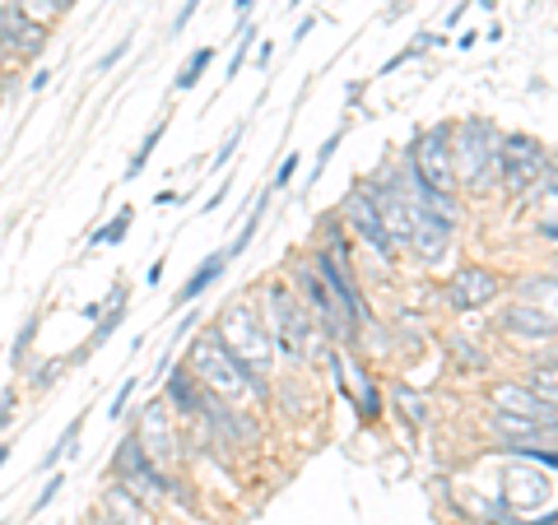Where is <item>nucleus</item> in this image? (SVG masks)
<instances>
[{"instance_id":"de8ad7c7","label":"nucleus","mask_w":558,"mask_h":525,"mask_svg":"<svg viewBox=\"0 0 558 525\" xmlns=\"http://www.w3.org/2000/svg\"><path fill=\"white\" fill-rule=\"evenodd\" d=\"M10 461V447H0V465H5Z\"/></svg>"},{"instance_id":"2eb2a0df","label":"nucleus","mask_w":558,"mask_h":525,"mask_svg":"<svg viewBox=\"0 0 558 525\" xmlns=\"http://www.w3.org/2000/svg\"><path fill=\"white\" fill-rule=\"evenodd\" d=\"M102 512H108L112 521H121V525H149V502L135 498L126 484H112L108 493H102Z\"/></svg>"},{"instance_id":"c03bdc74","label":"nucleus","mask_w":558,"mask_h":525,"mask_svg":"<svg viewBox=\"0 0 558 525\" xmlns=\"http://www.w3.org/2000/svg\"><path fill=\"white\" fill-rule=\"evenodd\" d=\"M5 24H10V10H0V38H5Z\"/></svg>"},{"instance_id":"a19ab883","label":"nucleus","mask_w":558,"mask_h":525,"mask_svg":"<svg viewBox=\"0 0 558 525\" xmlns=\"http://www.w3.org/2000/svg\"><path fill=\"white\" fill-rule=\"evenodd\" d=\"M252 10H256V0H233V14H238V20H247Z\"/></svg>"},{"instance_id":"473e14b6","label":"nucleus","mask_w":558,"mask_h":525,"mask_svg":"<svg viewBox=\"0 0 558 525\" xmlns=\"http://www.w3.org/2000/svg\"><path fill=\"white\" fill-rule=\"evenodd\" d=\"M61 488H65V475H61V469H57V475H51V479L43 484V493H38V498H33V512H43V506H47L51 498H57V493H61Z\"/></svg>"},{"instance_id":"423d86ee","label":"nucleus","mask_w":558,"mask_h":525,"mask_svg":"<svg viewBox=\"0 0 558 525\" xmlns=\"http://www.w3.org/2000/svg\"><path fill=\"white\" fill-rule=\"evenodd\" d=\"M410 168L424 178L433 191H447V196H457V172H451V121H438V126H428L424 135L414 139L405 149Z\"/></svg>"},{"instance_id":"09e8293b","label":"nucleus","mask_w":558,"mask_h":525,"mask_svg":"<svg viewBox=\"0 0 558 525\" xmlns=\"http://www.w3.org/2000/svg\"><path fill=\"white\" fill-rule=\"evenodd\" d=\"M0 61H5V47H0Z\"/></svg>"},{"instance_id":"f704fd0d","label":"nucleus","mask_w":558,"mask_h":525,"mask_svg":"<svg viewBox=\"0 0 558 525\" xmlns=\"http://www.w3.org/2000/svg\"><path fill=\"white\" fill-rule=\"evenodd\" d=\"M336 149H340V131H336V135H330V139H326V145L317 149V163H312V178H322V172H326V163H330V154H336Z\"/></svg>"},{"instance_id":"4c0bfd02","label":"nucleus","mask_w":558,"mask_h":525,"mask_svg":"<svg viewBox=\"0 0 558 525\" xmlns=\"http://www.w3.org/2000/svg\"><path fill=\"white\" fill-rule=\"evenodd\" d=\"M14 424V395H0V432Z\"/></svg>"},{"instance_id":"2f4dec72","label":"nucleus","mask_w":558,"mask_h":525,"mask_svg":"<svg viewBox=\"0 0 558 525\" xmlns=\"http://www.w3.org/2000/svg\"><path fill=\"white\" fill-rule=\"evenodd\" d=\"M293 172H299V154H284V163H279L275 182H270V196H275V191H284V186L293 182Z\"/></svg>"},{"instance_id":"4be33fe9","label":"nucleus","mask_w":558,"mask_h":525,"mask_svg":"<svg viewBox=\"0 0 558 525\" xmlns=\"http://www.w3.org/2000/svg\"><path fill=\"white\" fill-rule=\"evenodd\" d=\"M517 303H535V307L554 312V274H531L526 284L517 289Z\"/></svg>"},{"instance_id":"f3484780","label":"nucleus","mask_w":558,"mask_h":525,"mask_svg":"<svg viewBox=\"0 0 558 525\" xmlns=\"http://www.w3.org/2000/svg\"><path fill=\"white\" fill-rule=\"evenodd\" d=\"M494 432H498V442H549L554 447V428L535 424V418L502 414V410H494Z\"/></svg>"},{"instance_id":"dca6fc26","label":"nucleus","mask_w":558,"mask_h":525,"mask_svg":"<svg viewBox=\"0 0 558 525\" xmlns=\"http://www.w3.org/2000/svg\"><path fill=\"white\" fill-rule=\"evenodd\" d=\"M168 373V405L172 410H182L186 418H196L201 414V381L191 377V367H163Z\"/></svg>"},{"instance_id":"c756f323","label":"nucleus","mask_w":558,"mask_h":525,"mask_svg":"<svg viewBox=\"0 0 558 525\" xmlns=\"http://www.w3.org/2000/svg\"><path fill=\"white\" fill-rule=\"evenodd\" d=\"M451 358H457V363H465V367H475V373H480V367H484V354H480V349L475 344H461V340H451Z\"/></svg>"},{"instance_id":"cd10ccee","label":"nucleus","mask_w":558,"mask_h":525,"mask_svg":"<svg viewBox=\"0 0 558 525\" xmlns=\"http://www.w3.org/2000/svg\"><path fill=\"white\" fill-rule=\"evenodd\" d=\"M33 335H38V312H33V317L24 321V330L20 335H14V344H10V354H14V367L24 363V354H28V344H33Z\"/></svg>"},{"instance_id":"9d476101","label":"nucleus","mask_w":558,"mask_h":525,"mask_svg":"<svg viewBox=\"0 0 558 525\" xmlns=\"http://www.w3.org/2000/svg\"><path fill=\"white\" fill-rule=\"evenodd\" d=\"M539 498H549V469L539 475V465H508L502 469V488H498V502L517 512V506H531Z\"/></svg>"},{"instance_id":"5701e85b","label":"nucleus","mask_w":558,"mask_h":525,"mask_svg":"<svg viewBox=\"0 0 558 525\" xmlns=\"http://www.w3.org/2000/svg\"><path fill=\"white\" fill-rule=\"evenodd\" d=\"M168 135V117L163 121H154V126H149V135L145 139H140V149H135V159H131V168H126V178H140V172H145V163H149V154L154 149H159V139Z\"/></svg>"},{"instance_id":"ddd939ff","label":"nucleus","mask_w":558,"mask_h":525,"mask_svg":"<svg viewBox=\"0 0 558 525\" xmlns=\"http://www.w3.org/2000/svg\"><path fill=\"white\" fill-rule=\"evenodd\" d=\"M0 47H5L10 57H43L47 51V24H33V20H24V14L10 10V24H5Z\"/></svg>"},{"instance_id":"f8f14e48","label":"nucleus","mask_w":558,"mask_h":525,"mask_svg":"<svg viewBox=\"0 0 558 525\" xmlns=\"http://www.w3.org/2000/svg\"><path fill=\"white\" fill-rule=\"evenodd\" d=\"M502 330L517 340H554V312L535 307V303H508L502 307Z\"/></svg>"},{"instance_id":"4468645a","label":"nucleus","mask_w":558,"mask_h":525,"mask_svg":"<svg viewBox=\"0 0 558 525\" xmlns=\"http://www.w3.org/2000/svg\"><path fill=\"white\" fill-rule=\"evenodd\" d=\"M223 270H229V256H223V252H209V256L201 260V266L191 270L186 284L178 289V297H172V307H191L205 289H215V284H219V274H223Z\"/></svg>"},{"instance_id":"6e6552de","label":"nucleus","mask_w":558,"mask_h":525,"mask_svg":"<svg viewBox=\"0 0 558 525\" xmlns=\"http://www.w3.org/2000/svg\"><path fill=\"white\" fill-rule=\"evenodd\" d=\"M502 293V279L488 266H461L457 274L447 279V303L461 312H480Z\"/></svg>"},{"instance_id":"a211bd4d","label":"nucleus","mask_w":558,"mask_h":525,"mask_svg":"<svg viewBox=\"0 0 558 525\" xmlns=\"http://www.w3.org/2000/svg\"><path fill=\"white\" fill-rule=\"evenodd\" d=\"M131 223H135V209H131V205H121L117 215H112V223H102V229H94L89 247H117V242L131 233Z\"/></svg>"},{"instance_id":"412c9836","label":"nucleus","mask_w":558,"mask_h":525,"mask_svg":"<svg viewBox=\"0 0 558 525\" xmlns=\"http://www.w3.org/2000/svg\"><path fill=\"white\" fill-rule=\"evenodd\" d=\"M209 61H215V47H196V51H191V57H186V65L178 70V89L186 94V89H196V84H201V75H205V70H209Z\"/></svg>"},{"instance_id":"1a4fd4ad","label":"nucleus","mask_w":558,"mask_h":525,"mask_svg":"<svg viewBox=\"0 0 558 525\" xmlns=\"http://www.w3.org/2000/svg\"><path fill=\"white\" fill-rule=\"evenodd\" d=\"M135 442L145 447V456L154 461V465H172L178 461V432H172V424H168V410L163 405H149V410H140V418H135Z\"/></svg>"},{"instance_id":"0eeeda50","label":"nucleus","mask_w":558,"mask_h":525,"mask_svg":"<svg viewBox=\"0 0 558 525\" xmlns=\"http://www.w3.org/2000/svg\"><path fill=\"white\" fill-rule=\"evenodd\" d=\"M340 223L354 237H363L368 247L381 256V260H396V237L381 229V219H377V209H373V200H368V191H363V182H349V191H344V200H340Z\"/></svg>"},{"instance_id":"a878e982","label":"nucleus","mask_w":558,"mask_h":525,"mask_svg":"<svg viewBox=\"0 0 558 525\" xmlns=\"http://www.w3.org/2000/svg\"><path fill=\"white\" fill-rule=\"evenodd\" d=\"M242 135H247V121H238V126L229 131V139H223V145H219V154H215V159H209V168H229V159H233L238 145H242Z\"/></svg>"},{"instance_id":"20e7f679","label":"nucleus","mask_w":558,"mask_h":525,"mask_svg":"<svg viewBox=\"0 0 558 525\" xmlns=\"http://www.w3.org/2000/svg\"><path fill=\"white\" fill-rule=\"evenodd\" d=\"M215 335H219V344L229 349V354H233L242 367H247V373H260V377L270 373L275 349H270V340H266V330H260L256 307H247V303H233V307L219 317Z\"/></svg>"},{"instance_id":"37998d69","label":"nucleus","mask_w":558,"mask_h":525,"mask_svg":"<svg viewBox=\"0 0 558 525\" xmlns=\"http://www.w3.org/2000/svg\"><path fill=\"white\" fill-rule=\"evenodd\" d=\"M475 42H480V38H475V33H470V28H465V33H461V38H457V47H461V51H470V47H475Z\"/></svg>"},{"instance_id":"c9c22d12","label":"nucleus","mask_w":558,"mask_h":525,"mask_svg":"<svg viewBox=\"0 0 558 525\" xmlns=\"http://www.w3.org/2000/svg\"><path fill=\"white\" fill-rule=\"evenodd\" d=\"M51 381H61V363H43V367H38V377H33V387L47 391Z\"/></svg>"},{"instance_id":"7ed1b4c3","label":"nucleus","mask_w":558,"mask_h":525,"mask_svg":"<svg viewBox=\"0 0 558 525\" xmlns=\"http://www.w3.org/2000/svg\"><path fill=\"white\" fill-rule=\"evenodd\" d=\"M260 330H266L270 349H279L284 358H303L307 354V340H312V317L307 307L293 297L284 284H270L260 293Z\"/></svg>"},{"instance_id":"b1692460","label":"nucleus","mask_w":558,"mask_h":525,"mask_svg":"<svg viewBox=\"0 0 558 525\" xmlns=\"http://www.w3.org/2000/svg\"><path fill=\"white\" fill-rule=\"evenodd\" d=\"M80 428H84V414H75V418H70V424H65V432L57 437V447H51L47 456H43V469H51V465H57L61 456H70V451H75V437H80Z\"/></svg>"},{"instance_id":"bb28decb","label":"nucleus","mask_w":558,"mask_h":525,"mask_svg":"<svg viewBox=\"0 0 558 525\" xmlns=\"http://www.w3.org/2000/svg\"><path fill=\"white\" fill-rule=\"evenodd\" d=\"M391 400H400V405H405V414L414 418V424H424V418H428V410H424V395H418V391H410V387H396V391H391Z\"/></svg>"},{"instance_id":"a18cd8bd","label":"nucleus","mask_w":558,"mask_h":525,"mask_svg":"<svg viewBox=\"0 0 558 525\" xmlns=\"http://www.w3.org/2000/svg\"><path fill=\"white\" fill-rule=\"evenodd\" d=\"M94 525H121V521H112V516H108V512H102V516H98V521H94Z\"/></svg>"},{"instance_id":"e433bc0d","label":"nucleus","mask_w":558,"mask_h":525,"mask_svg":"<svg viewBox=\"0 0 558 525\" xmlns=\"http://www.w3.org/2000/svg\"><path fill=\"white\" fill-rule=\"evenodd\" d=\"M196 10H201V0H186V5L178 10V20H172V33H182V28L191 24V14H196Z\"/></svg>"},{"instance_id":"9b49d317","label":"nucleus","mask_w":558,"mask_h":525,"mask_svg":"<svg viewBox=\"0 0 558 525\" xmlns=\"http://www.w3.org/2000/svg\"><path fill=\"white\" fill-rule=\"evenodd\" d=\"M494 405H498L502 414L535 418V424H545V428H554V424H558V414H554L549 400H539L531 387H512V381H502V387H494Z\"/></svg>"},{"instance_id":"aec40b11","label":"nucleus","mask_w":558,"mask_h":525,"mask_svg":"<svg viewBox=\"0 0 558 525\" xmlns=\"http://www.w3.org/2000/svg\"><path fill=\"white\" fill-rule=\"evenodd\" d=\"M266 205H270V191L256 200V209L247 215V223H242V229H238V237L229 242V247H223V256H229V260H233V256H242V252L252 247V237H256V229H260V219H266Z\"/></svg>"},{"instance_id":"58836bf2","label":"nucleus","mask_w":558,"mask_h":525,"mask_svg":"<svg viewBox=\"0 0 558 525\" xmlns=\"http://www.w3.org/2000/svg\"><path fill=\"white\" fill-rule=\"evenodd\" d=\"M312 28H317V14H307V20H299V28H293V42H303Z\"/></svg>"},{"instance_id":"72a5a7b5","label":"nucleus","mask_w":558,"mask_h":525,"mask_svg":"<svg viewBox=\"0 0 558 525\" xmlns=\"http://www.w3.org/2000/svg\"><path fill=\"white\" fill-rule=\"evenodd\" d=\"M126 51H131V38H121L112 51H102V61H98V75H108V70H117V65H121V57H126Z\"/></svg>"},{"instance_id":"ea45409f","label":"nucleus","mask_w":558,"mask_h":525,"mask_svg":"<svg viewBox=\"0 0 558 525\" xmlns=\"http://www.w3.org/2000/svg\"><path fill=\"white\" fill-rule=\"evenodd\" d=\"M47 84H51V70H38V75H33V84H28V89H33V94H43Z\"/></svg>"},{"instance_id":"7c9ffc66","label":"nucleus","mask_w":558,"mask_h":525,"mask_svg":"<svg viewBox=\"0 0 558 525\" xmlns=\"http://www.w3.org/2000/svg\"><path fill=\"white\" fill-rule=\"evenodd\" d=\"M135 387H140V377H126V381H121V391L112 395V418H121V414H126V405H131V395H135Z\"/></svg>"},{"instance_id":"49530a36","label":"nucleus","mask_w":558,"mask_h":525,"mask_svg":"<svg viewBox=\"0 0 558 525\" xmlns=\"http://www.w3.org/2000/svg\"><path fill=\"white\" fill-rule=\"evenodd\" d=\"M480 5H484V10H498V0H480Z\"/></svg>"},{"instance_id":"f257e3e1","label":"nucleus","mask_w":558,"mask_h":525,"mask_svg":"<svg viewBox=\"0 0 558 525\" xmlns=\"http://www.w3.org/2000/svg\"><path fill=\"white\" fill-rule=\"evenodd\" d=\"M498 139L502 131L488 117H470L461 126H451V172H457V186H470V191L502 186Z\"/></svg>"},{"instance_id":"79ce46f5","label":"nucleus","mask_w":558,"mask_h":525,"mask_svg":"<svg viewBox=\"0 0 558 525\" xmlns=\"http://www.w3.org/2000/svg\"><path fill=\"white\" fill-rule=\"evenodd\" d=\"M223 196H229V186H219V191H215V196H209V200H205V209H219V205H223Z\"/></svg>"},{"instance_id":"c85d7f7f","label":"nucleus","mask_w":558,"mask_h":525,"mask_svg":"<svg viewBox=\"0 0 558 525\" xmlns=\"http://www.w3.org/2000/svg\"><path fill=\"white\" fill-rule=\"evenodd\" d=\"M252 38H256V28L247 24V28H242V42H238V51H233L229 70H223V80H238V75H242V61H247V51H252Z\"/></svg>"},{"instance_id":"39448f33","label":"nucleus","mask_w":558,"mask_h":525,"mask_svg":"<svg viewBox=\"0 0 558 525\" xmlns=\"http://www.w3.org/2000/svg\"><path fill=\"white\" fill-rule=\"evenodd\" d=\"M498 159H502V186H508L512 196H521V191H531V186H535V182L554 168L545 139L521 135V131H508V135L498 139Z\"/></svg>"},{"instance_id":"f03ea898","label":"nucleus","mask_w":558,"mask_h":525,"mask_svg":"<svg viewBox=\"0 0 558 525\" xmlns=\"http://www.w3.org/2000/svg\"><path fill=\"white\" fill-rule=\"evenodd\" d=\"M191 377L201 381V391L209 395H219V400H242V395H252V400H266L270 395V381L260 377V373H247L229 349L219 344V335L209 330V335H201L196 344H191Z\"/></svg>"},{"instance_id":"6ab92c4d","label":"nucleus","mask_w":558,"mask_h":525,"mask_svg":"<svg viewBox=\"0 0 558 525\" xmlns=\"http://www.w3.org/2000/svg\"><path fill=\"white\" fill-rule=\"evenodd\" d=\"M70 5H75V0H14V14H24L33 24H51V20H61Z\"/></svg>"},{"instance_id":"393cba45","label":"nucleus","mask_w":558,"mask_h":525,"mask_svg":"<svg viewBox=\"0 0 558 525\" xmlns=\"http://www.w3.org/2000/svg\"><path fill=\"white\" fill-rule=\"evenodd\" d=\"M526 387H531L539 400H549V405H554V358H545V363L531 367V381H526Z\"/></svg>"}]
</instances>
